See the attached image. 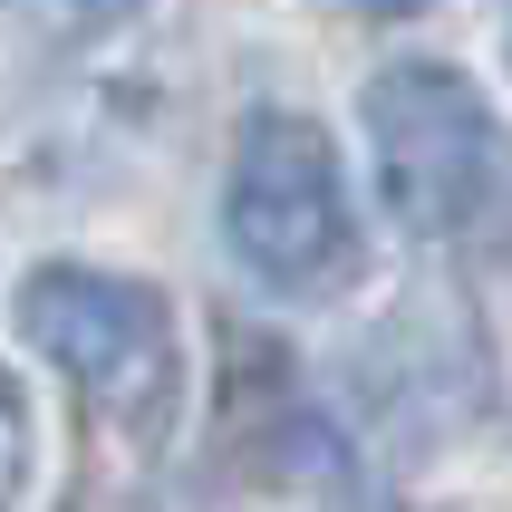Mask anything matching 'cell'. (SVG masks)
Returning <instances> with one entry per match:
<instances>
[{"label":"cell","mask_w":512,"mask_h":512,"mask_svg":"<svg viewBox=\"0 0 512 512\" xmlns=\"http://www.w3.org/2000/svg\"><path fill=\"white\" fill-rule=\"evenodd\" d=\"M20 329L49 358L97 426H116L126 445H165L174 406H184V348H174V310L155 281L126 271H87V261H49L20 281Z\"/></svg>","instance_id":"6da1fadb"},{"label":"cell","mask_w":512,"mask_h":512,"mask_svg":"<svg viewBox=\"0 0 512 512\" xmlns=\"http://www.w3.org/2000/svg\"><path fill=\"white\" fill-rule=\"evenodd\" d=\"M223 232L242 271L281 300H339L358 281V213H348L339 155L310 116L261 107L232 136V174H223Z\"/></svg>","instance_id":"7a4b0ae2"},{"label":"cell","mask_w":512,"mask_h":512,"mask_svg":"<svg viewBox=\"0 0 512 512\" xmlns=\"http://www.w3.org/2000/svg\"><path fill=\"white\" fill-rule=\"evenodd\" d=\"M358 116H368L377 194H387V213H397L406 232L455 242V232H474L493 203H503L512 155H503V126H493V107L474 97L464 68H445V58H397V68L368 78Z\"/></svg>","instance_id":"3957f363"},{"label":"cell","mask_w":512,"mask_h":512,"mask_svg":"<svg viewBox=\"0 0 512 512\" xmlns=\"http://www.w3.org/2000/svg\"><path fill=\"white\" fill-rule=\"evenodd\" d=\"M348 10H358V20H416L426 0H348Z\"/></svg>","instance_id":"277c9868"},{"label":"cell","mask_w":512,"mask_h":512,"mask_svg":"<svg viewBox=\"0 0 512 512\" xmlns=\"http://www.w3.org/2000/svg\"><path fill=\"white\" fill-rule=\"evenodd\" d=\"M493 20H503V58H512V0H493Z\"/></svg>","instance_id":"5b68a950"}]
</instances>
